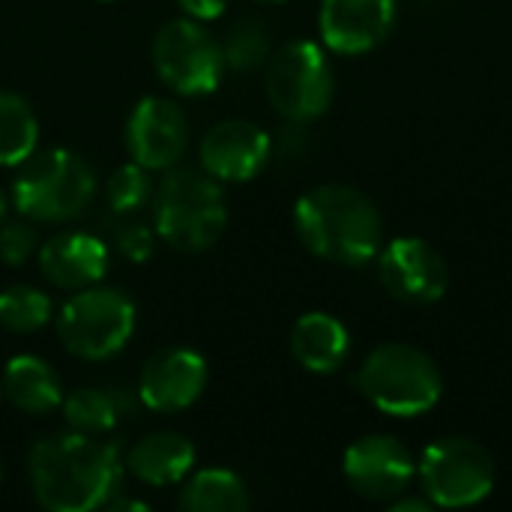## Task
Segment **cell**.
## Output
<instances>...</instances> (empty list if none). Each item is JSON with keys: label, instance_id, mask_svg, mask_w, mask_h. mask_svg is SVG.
<instances>
[{"label": "cell", "instance_id": "6da1fadb", "mask_svg": "<svg viewBox=\"0 0 512 512\" xmlns=\"http://www.w3.org/2000/svg\"><path fill=\"white\" fill-rule=\"evenodd\" d=\"M123 456L102 435L75 429L39 438L27 453V477L36 504L48 512L102 510L123 492Z\"/></svg>", "mask_w": 512, "mask_h": 512}, {"label": "cell", "instance_id": "7a4b0ae2", "mask_svg": "<svg viewBox=\"0 0 512 512\" xmlns=\"http://www.w3.org/2000/svg\"><path fill=\"white\" fill-rule=\"evenodd\" d=\"M300 243L330 264L366 267L384 246V219L375 201L345 183H324L294 204Z\"/></svg>", "mask_w": 512, "mask_h": 512}, {"label": "cell", "instance_id": "3957f363", "mask_svg": "<svg viewBox=\"0 0 512 512\" xmlns=\"http://www.w3.org/2000/svg\"><path fill=\"white\" fill-rule=\"evenodd\" d=\"M153 228L177 252H207L228 225L222 183L204 168H168L156 183Z\"/></svg>", "mask_w": 512, "mask_h": 512}, {"label": "cell", "instance_id": "277c9868", "mask_svg": "<svg viewBox=\"0 0 512 512\" xmlns=\"http://www.w3.org/2000/svg\"><path fill=\"white\" fill-rule=\"evenodd\" d=\"M12 207L30 222H69L96 195V174L84 156L66 147L33 150L12 177Z\"/></svg>", "mask_w": 512, "mask_h": 512}, {"label": "cell", "instance_id": "5b68a950", "mask_svg": "<svg viewBox=\"0 0 512 512\" xmlns=\"http://www.w3.org/2000/svg\"><path fill=\"white\" fill-rule=\"evenodd\" d=\"M354 381L363 399L390 417H423L438 408L444 396L438 363L408 342L378 345L363 360Z\"/></svg>", "mask_w": 512, "mask_h": 512}, {"label": "cell", "instance_id": "8992f818", "mask_svg": "<svg viewBox=\"0 0 512 512\" xmlns=\"http://www.w3.org/2000/svg\"><path fill=\"white\" fill-rule=\"evenodd\" d=\"M267 99L288 123H315L327 114L336 96V75L327 51L318 42L294 39L276 48L264 66Z\"/></svg>", "mask_w": 512, "mask_h": 512}, {"label": "cell", "instance_id": "52a82bcc", "mask_svg": "<svg viewBox=\"0 0 512 512\" xmlns=\"http://www.w3.org/2000/svg\"><path fill=\"white\" fill-rule=\"evenodd\" d=\"M135 303L105 285L72 291L57 315V339L63 348L87 363H102L120 354L135 333Z\"/></svg>", "mask_w": 512, "mask_h": 512}, {"label": "cell", "instance_id": "ba28073f", "mask_svg": "<svg viewBox=\"0 0 512 512\" xmlns=\"http://www.w3.org/2000/svg\"><path fill=\"white\" fill-rule=\"evenodd\" d=\"M417 477L423 495L444 510H465L483 504L495 489V459L492 453L462 435L432 441L420 462Z\"/></svg>", "mask_w": 512, "mask_h": 512}, {"label": "cell", "instance_id": "9c48e42d", "mask_svg": "<svg viewBox=\"0 0 512 512\" xmlns=\"http://www.w3.org/2000/svg\"><path fill=\"white\" fill-rule=\"evenodd\" d=\"M153 69L180 96H207L222 84V42L195 18H171L153 36Z\"/></svg>", "mask_w": 512, "mask_h": 512}, {"label": "cell", "instance_id": "30bf717a", "mask_svg": "<svg viewBox=\"0 0 512 512\" xmlns=\"http://www.w3.org/2000/svg\"><path fill=\"white\" fill-rule=\"evenodd\" d=\"M378 276L390 297L411 306L438 303L450 288L444 255L423 237H396L381 246Z\"/></svg>", "mask_w": 512, "mask_h": 512}, {"label": "cell", "instance_id": "8fae6325", "mask_svg": "<svg viewBox=\"0 0 512 512\" xmlns=\"http://www.w3.org/2000/svg\"><path fill=\"white\" fill-rule=\"evenodd\" d=\"M342 474L360 498L390 504L414 483L417 459L393 435H363L345 450Z\"/></svg>", "mask_w": 512, "mask_h": 512}, {"label": "cell", "instance_id": "7c38bea8", "mask_svg": "<svg viewBox=\"0 0 512 512\" xmlns=\"http://www.w3.org/2000/svg\"><path fill=\"white\" fill-rule=\"evenodd\" d=\"M123 144L132 162L147 171H168L189 147V120L177 102L165 96H144L126 117Z\"/></svg>", "mask_w": 512, "mask_h": 512}, {"label": "cell", "instance_id": "4fadbf2b", "mask_svg": "<svg viewBox=\"0 0 512 512\" xmlns=\"http://www.w3.org/2000/svg\"><path fill=\"white\" fill-rule=\"evenodd\" d=\"M210 381L207 360L192 348H162L147 357L138 378V402L156 414H180L192 408Z\"/></svg>", "mask_w": 512, "mask_h": 512}, {"label": "cell", "instance_id": "5bb4252c", "mask_svg": "<svg viewBox=\"0 0 512 512\" xmlns=\"http://www.w3.org/2000/svg\"><path fill=\"white\" fill-rule=\"evenodd\" d=\"M201 168L219 183H249L273 159V138L252 120H222L198 144Z\"/></svg>", "mask_w": 512, "mask_h": 512}, {"label": "cell", "instance_id": "9a60e30c", "mask_svg": "<svg viewBox=\"0 0 512 512\" xmlns=\"http://www.w3.org/2000/svg\"><path fill=\"white\" fill-rule=\"evenodd\" d=\"M396 15L399 0H321L318 30L330 51L357 57L387 42Z\"/></svg>", "mask_w": 512, "mask_h": 512}, {"label": "cell", "instance_id": "2e32d148", "mask_svg": "<svg viewBox=\"0 0 512 512\" xmlns=\"http://www.w3.org/2000/svg\"><path fill=\"white\" fill-rule=\"evenodd\" d=\"M36 261H39V273L54 288L81 291L105 279L108 246L90 231H60L39 246Z\"/></svg>", "mask_w": 512, "mask_h": 512}, {"label": "cell", "instance_id": "e0dca14e", "mask_svg": "<svg viewBox=\"0 0 512 512\" xmlns=\"http://www.w3.org/2000/svg\"><path fill=\"white\" fill-rule=\"evenodd\" d=\"M123 465L138 483L168 489L180 486L195 471V447L180 432H150L129 447Z\"/></svg>", "mask_w": 512, "mask_h": 512}, {"label": "cell", "instance_id": "ac0fdd59", "mask_svg": "<svg viewBox=\"0 0 512 512\" xmlns=\"http://www.w3.org/2000/svg\"><path fill=\"white\" fill-rule=\"evenodd\" d=\"M291 354L312 375H333L351 357V333L330 312H306L291 327Z\"/></svg>", "mask_w": 512, "mask_h": 512}, {"label": "cell", "instance_id": "d6986e66", "mask_svg": "<svg viewBox=\"0 0 512 512\" xmlns=\"http://www.w3.org/2000/svg\"><path fill=\"white\" fill-rule=\"evenodd\" d=\"M0 384H3V399H9L15 411L30 414V417L57 411L66 396L51 363H45L36 354L12 357L0 375Z\"/></svg>", "mask_w": 512, "mask_h": 512}, {"label": "cell", "instance_id": "ffe728a7", "mask_svg": "<svg viewBox=\"0 0 512 512\" xmlns=\"http://www.w3.org/2000/svg\"><path fill=\"white\" fill-rule=\"evenodd\" d=\"M135 396L126 387H81L63 396L60 411L66 429L84 435H108L120 420H126L135 411Z\"/></svg>", "mask_w": 512, "mask_h": 512}, {"label": "cell", "instance_id": "44dd1931", "mask_svg": "<svg viewBox=\"0 0 512 512\" xmlns=\"http://www.w3.org/2000/svg\"><path fill=\"white\" fill-rule=\"evenodd\" d=\"M177 504L186 512H246L252 507V498L234 471L201 468L180 483Z\"/></svg>", "mask_w": 512, "mask_h": 512}, {"label": "cell", "instance_id": "7402d4cb", "mask_svg": "<svg viewBox=\"0 0 512 512\" xmlns=\"http://www.w3.org/2000/svg\"><path fill=\"white\" fill-rule=\"evenodd\" d=\"M39 147V120L30 102L0 90V168L21 165Z\"/></svg>", "mask_w": 512, "mask_h": 512}, {"label": "cell", "instance_id": "603a6c76", "mask_svg": "<svg viewBox=\"0 0 512 512\" xmlns=\"http://www.w3.org/2000/svg\"><path fill=\"white\" fill-rule=\"evenodd\" d=\"M54 303L45 291L33 285H9L0 291V327L9 333H36L48 327Z\"/></svg>", "mask_w": 512, "mask_h": 512}, {"label": "cell", "instance_id": "cb8c5ba5", "mask_svg": "<svg viewBox=\"0 0 512 512\" xmlns=\"http://www.w3.org/2000/svg\"><path fill=\"white\" fill-rule=\"evenodd\" d=\"M273 54L270 45V30L264 21L258 18H243L237 21L225 39H222V57H225V69L231 72H255L261 66H267Z\"/></svg>", "mask_w": 512, "mask_h": 512}, {"label": "cell", "instance_id": "d4e9b609", "mask_svg": "<svg viewBox=\"0 0 512 512\" xmlns=\"http://www.w3.org/2000/svg\"><path fill=\"white\" fill-rule=\"evenodd\" d=\"M153 171H147L138 162H126L120 168L111 171V177L105 180V201L108 210L117 216H135L138 210L150 207L156 183L150 177Z\"/></svg>", "mask_w": 512, "mask_h": 512}, {"label": "cell", "instance_id": "484cf974", "mask_svg": "<svg viewBox=\"0 0 512 512\" xmlns=\"http://www.w3.org/2000/svg\"><path fill=\"white\" fill-rule=\"evenodd\" d=\"M39 252L36 231L30 219H15V222H0V261L9 267L27 264Z\"/></svg>", "mask_w": 512, "mask_h": 512}, {"label": "cell", "instance_id": "4316f807", "mask_svg": "<svg viewBox=\"0 0 512 512\" xmlns=\"http://www.w3.org/2000/svg\"><path fill=\"white\" fill-rule=\"evenodd\" d=\"M114 249L126 261L144 264L153 255V249H156V228L147 225V222H141V219H126L114 231Z\"/></svg>", "mask_w": 512, "mask_h": 512}, {"label": "cell", "instance_id": "83f0119b", "mask_svg": "<svg viewBox=\"0 0 512 512\" xmlns=\"http://www.w3.org/2000/svg\"><path fill=\"white\" fill-rule=\"evenodd\" d=\"M306 147H309L306 123H288V120H285L282 132H279L276 141H273V156H276L279 162H294V159H300V156L306 153Z\"/></svg>", "mask_w": 512, "mask_h": 512}, {"label": "cell", "instance_id": "f1b7e54d", "mask_svg": "<svg viewBox=\"0 0 512 512\" xmlns=\"http://www.w3.org/2000/svg\"><path fill=\"white\" fill-rule=\"evenodd\" d=\"M174 3L183 9L186 18H195V21H216L228 6V0H174Z\"/></svg>", "mask_w": 512, "mask_h": 512}, {"label": "cell", "instance_id": "f546056e", "mask_svg": "<svg viewBox=\"0 0 512 512\" xmlns=\"http://www.w3.org/2000/svg\"><path fill=\"white\" fill-rule=\"evenodd\" d=\"M387 510L390 512H432L435 510V504H432L426 495H408V492H402V495H396V498L387 504Z\"/></svg>", "mask_w": 512, "mask_h": 512}, {"label": "cell", "instance_id": "4dcf8cb0", "mask_svg": "<svg viewBox=\"0 0 512 512\" xmlns=\"http://www.w3.org/2000/svg\"><path fill=\"white\" fill-rule=\"evenodd\" d=\"M105 512H147L150 507L144 504V501H138V498H126L123 492H117L105 507H102Z\"/></svg>", "mask_w": 512, "mask_h": 512}, {"label": "cell", "instance_id": "1f68e13d", "mask_svg": "<svg viewBox=\"0 0 512 512\" xmlns=\"http://www.w3.org/2000/svg\"><path fill=\"white\" fill-rule=\"evenodd\" d=\"M6 210H9V204H6V192L0 189V222L6 219Z\"/></svg>", "mask_w": 512, "mask_h": 512}, {"label": "cell", "instance_id": "d6a6232c", "mask_svg": "<svg viewBox=\"0 0 512 512\" xmlns=\"http://www.w3.org/2000/svg\"><path fill=\"white\" fill-rule=\"evenodd\" d=\"M255 3H282V0H255Z\"/></svg>", "mask_w": 512, "mask_h": 512}, {"label": "cell", "instance_id": "836d02e7", "mask_svg": "<svg viewBox=\"0 0 512 512\" xmlns=\"http://www.w3.org/2000/svg\"><path fill=\"white\" fill-rule=\"evenodd\" d=\"M0 399H3V384H0Z\"/></svg>", "mask_w": 512, "mask_h": 512}, {"label": "cell", "instance_id": "e575fe53", "mask_svg": "<svg viewBox=\"0 0 512 512\" xmlns=\"http://www.w3.org/2000/svg\"><path fill=\"white\" fill-rule=\"evenodd\" d=\"M102 3H111V0H102Z\"/></svg>", "mask_w": 512, "mask_h": 512}, {"label": "cell", "instance_id": "d590c367", "mask_svg": "<svg viewBox=\"0 0 512 512\" xmlns=\"http://www.w3.org/2000/svg\"><path fill=\"white\" fill-rule=\"evenodd\" d=\"M0 477H3V471H0Z\"/></svg>", "mask_w": 512, "mask_h": 512}]
</instances>
